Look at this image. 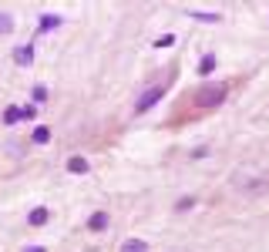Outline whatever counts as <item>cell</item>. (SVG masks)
<instances>
[{
	"mask_svg": "<svg viewBox=\"0 0 269 252\" xmlns=\"http://www.w3.org/2000/svg\"><path fill=\"white\" fill-rule=\"evenodd\" d=\"M212 67H215V57L206 54L202 61H199V74H212Z\"/></svg>",
	"mask_w": 269,
	"mask_h": 252,
	"instance_id": "9c48e42d",
	"label": "cell"
},
{
	"mask_svg": "<svg viewBox=\"0 0 269 252\" xmlns=\"http://www.w3.org/2000/svg\"><path fill=\"white\" fill-rule=\"evenodd\" d=\"M27 252H44V246H30V249Z\"/></svg>",
	"mask_w": 269,
	"mask_h": 252,
	"instance_id": "5bb4252c",
	"label": "cell"
},
{
	"mask_svg": "<svg viewBox=\"0 0 269 252\" xmlns=\"http://www.w3.org/2000/svg\"><path fill=\"white\" fill-rule=\"evenodd\" d=\"M121 252H148V242H142V239H128V242L121 246Z\"/></svg>",
	"mask_w": 269,
	"mask_h": 252,
	"instance_id": "8992f818",
	"label": "cell"
},
{
	"mask_svg": "<svg viewBox=\"0 0 269 252\" xmlns=\"http://www.w3.org/2000/svg\"><path fill=\"white\" fill-rule=\"evenodd\" d=\"M47 219H51V212H47V209H34V212L27 215V222H30V225H44Z\"/></svg>",
	"mask_w": 269,
	"mask_h": 252,
	"instance_id": "5b68a950",
	"label": "cell"
},
{
	"mask_svg": "<svg viewBox=\"0 0 269 252\" xmlns=\"http://www.w3.org/2000/svg\"><path fill=\"white\" fill-rule=\"evenodd\" d=\"M67 171H71V175H84V171H88V158H81V155L67 158Z\"/></svg>",
	"mask_w": 269,
	"mask_h": 252,
	"instance_id": "277c9868",
	"label": "cell"
},
{
	"mask_svg": "<svg viewBox=\"0 0 269 252\" xmlns=\"http://www.w3.org/2000/svg\"><path fill=\"white\" fill-rule=\"evenodd\" d=\"M17 118H21V108H7V111H3V121H7V125H14Z\"/></svg>",
	"mask_w": 269,
	"mask_h": 252,
	"instance_id": "30bf717a",
	"label": "cell"
},
{
	"mask_svg": "<svg viewBox=\"0 0 269 252\" xmlns=\"http://www.w3.org/2000/svg\"><path fill=\"white\" fill-rule=\"evenodd\" d=\"M10 27H14V24H10V17H7V14H0V34H7Z\"/></svg>",
	"mask_w": 269,
	"mask_h": 252,
	"instance_id": "7c38bea8",
	"label": "cell"
},
{
	"mask_svg": "<svg viewBox=\"0 0 269 252\" xmlns=\"http://www.w3.org/2000/svg\"><path fill=\"white\" fill-rule=\"evenodd\" d=\"M47 141H51V128H44V125L34 128V145H47Z\"/></svg>",
	"mask_w": 269,
	"mask_h": 252,
	"instance_id": "ba28073f",
	"label": "cell"
},
{
	"mask_svg": "<svg viewBox=\"0 0 269 252\" xmlns=\"http://www.w3.org/2000/svg\"><path fill=\"white\" fill-rule=\"evenodd\" d=\"M192 205H195V198H179V205H175V209L185 212V209H192Z\"/></svg>",
	"mask_w": 269,
	"mask_h": 252,
	"instance_id": "4fadbf2b",
	"label": "cell"
},
{
	"mask_svg": "<svg viewBox=\"0 0 269 252\" xmlns=\"http://www.w3.org/2000/svg\"><path fill=\"white\" fill-rule=\"evenodd\" d=\"M165 91H168V84H165V81H162V84H155V87H148V91H145V94H142V98L135 101V111H138V114H145L148 108H155V105H158V101L165 98Z\"/></svg>",
	"mask_w": 269,
	"mask_h": 252,
	"instance_id": "7a4b0ae2",
	"label": "cell"
},
{
	"mask_svg": "<svg viewBox=\"0 0 269 252\" xmlns=\"http://www.w3.org/2000/svg\"><path fill=\"white\" fill-rule=\"evenodd\" d=\"M226 94H229V87H226V84H202V87L195 91V98H192V101H195L199 108H219V105L226 101Z\"/></svg>",
	"mask_w": 269,
	"mask_h": 252,
	"instance_id": "6da1fadb",
	"label": "cell"
},
{
	"mask_svg": "<svg viewBox=\"0 0 269 252\" xmlns=\"http://www.w3.org/2000/svg\"><path fill=\"white\" fill-rule=\"evenodd\" d=\"M61 21L58 17H41V30H51V27H58Z\"/></svg>",
	"mask_w": 269,
	"mask_h": 252,
	"instance_id": "8fae6325",
	"label": "cell"
},
{
	"mask_svg": "<svg viewBox=\"0 0 269 252\" xmlns=\"http://www.w3.org/2000/svg\"><path fill=\"white\" fill-rule=\"evenodd\" d=\"M14 61H17V64H30V61H34V47H17V51H14Z\"/></svg>",
	"mask_w": 269,
	"mask_h": 252,
	"instance_id": "52a82bcc",
	"label": "cell"
},
{
	"mask_svg": "<svg viewBox=\"0 0 269 252\" xmlns=\"http://www.w3.org/2000/svg\"><path fill=\"white\" fill-rule=\"evenodd\" d=\"M88 229L91 232H104V229H108V212H94L88 219Z\"/></svg>",
	"mask_w": 269,
	"mask_h": 252,
	"instance_id": "3957f363",
	"label": "cell"
}]
</instances>
